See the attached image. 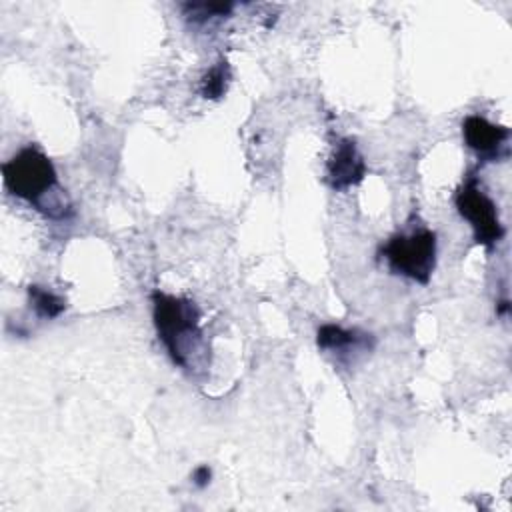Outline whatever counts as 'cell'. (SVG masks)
<instances>
[{
	"label": "cell",
	"mask_w": 512,
	"mask_h": 512,
	"mask_svg": "<svg viewBox=\"0 0 512 512\" xmlns=\"http://www.w3.org/2000/svg\"><path fill=\"white\" fill-rule=\"evenodd\" d=\"M152 318L158 338L166 346L170 358L180 368H190V354L198 352L202 344L200 310L192 300L152 292Z\"/></svg>",
	"instance_id": "cell-1"
},
{
	"label": "cell",
	"mask_w": 512,
	"mask_h": 512,
	"mask_svg": "<svg viewBox=\"0 0 512 512\" xmlns=\"http://www.w3.org/2000/svg\"><path fill=\"white\" fill-rule=\"evenodd\" d=\"M28 296H30V306L34 308V312L40 318H48V320L58 318L66 308L64 298H60L52 290H46V288L36 286V284L28 286Z\"/></svg>",
	"instance_id": "cell-8"
},
{
	"label": "cell",
	"mask_w": 512,
	"mask_h": 512,
	"mask_svg": "<svg viewBox=\"0 0 512 512\" xmlns=\"http://www.w3.org/2000/svg\"><path fill=\"white\" fill-rule=\"evenodd\" d=\"M508 308H510V306H508V300H502V302L498 304V314H506Z\"/></svg>",
	"instance_id": "cell-12"
},
{
	"label": "cell",
	"mask_w": 512,
	"mask_h": 512,
	"mask_svg": "<svg viewBox=\"0 0 512 512\" xmlns=\"http://www.w3.org/2000/svg\"><path fill=\"white\" fill-rule=\"evenodd\" d=\"M462 136L480 160L494 162L500 158V150L506 146L510 132L504 126L488 122L484 116L470 114L462 120Z\"/></svg>",
	"instance_id": "cell-5"
},
{
	"label": "cell",
	"mask_w": 512,
	"mask_h": 512,
	"mask_svg": "<svg viewBox=\"0 0 512 512\" xmlns=\"http://www.w3.org/2000/svg\"><path fill=\"white\" fill-rule=\"evenodd\" d=\"M380 254L394 274L428 284L436 266V234L426 228L410 234H394L380 248Z\"/></svg>",
	"instance_id": "cell-3"
},
{
	"label": "cell",
	"mask_w": 512,
	"mask_h": 512,
	"mask_svg": "<svg viewBox=\"0 0 512 512\" xmlns=\"http://www.w3.org/2000/svg\"><path fill=\"white\" fill-rule=\"evenodd\" d=\"M2 178L6 190L30 202L38 212L46 216V196L64 194L58 186V176L50 158L36 146H26L2 164Z\"/></svg>",
	"instance_id": "cell-2"
},
{
	"label": "cell",
	"mask_w": 512,
	"mask_h": 512,
	"mask_svg": "<svg viewBox=\"0 0 512 512\" xmlns=\"http://www.w3.org/2000/svg\"><path fill=\"white\" fill-rule=\"evenodd\" d=\"M210 478H212V470H210L206 464L198 466V468L194 470V474H192V482H194L198 488H206V486L210 484Z\"/></svg>",
	"instance_id": "cell-11"
},
{
	"label": "cell",
	"mask_w": 512,
	"mask_h": 512,
	"mask_svg": "<svg viewBox=\"0 0 512 512\" xmlns=\"http://www.w3.org/2000/svg\"><path fill=\"white\" fill-rule=\"evenodd\" d=\"M326 174H328V184L334 190H346L364 178L366 164L354 140L350 138L338 140V144L334 146L332 158L328 160Z\"/></svg>",
	"instance_id": "cell-6"
},
{
	"label": "cell",
	"mask_w": 512,
	"mask_h": 512,
	"mask_svg": "<svg viewBox=\"0 0 512 512\" xmlns=\"http://www.w3.org/2000/svg\"><path fill=\"white\" fill-rule=\"evenodd\" d=\"M316 342L322 350H332L338 354H348L350 350H372V334L360 330H346L336 324H324L318 328Z\"/></svg>",
	"instance_id": "cell-7"
},
{
	"label": "cell",
	"mask_w": 512,
	"mask_h": 512,
	"mask_svg": "<svg viewBox=\"0 0 512 512\" xmlns=\"http://www.w3.org/2000/svg\"><path fill=\"white\" fill-rule=\"evenodd\" d=\"M456 208L462 218H466L474 230L476 244L492 250L504 236V226L500 224L496 204L482 190L476 176H470L454 196Z\"/></svg>",
	"instance_id": "cell-4"
},
{
	"label": "cell",
	"mask_w": 512,
	"mask_h": 512,
	"mask_svg": "<svg viewBox=\"0 0 512 512\" xmlns=\"http://www.w3.org/2000/svg\"><path fill=\"white\" fill-rule=\"evenodd\" d=\"M230 82V66L226 60H220L218 64H214L202 78L200 84V92L204 98L210 100H218L220 96H224L226 86Z\"/></svg>",
	"instance_id": "cell-9"
},
{
	"label": "cell",
	"mask_w": 512,
	"mask_h": 512,
	"mask_svg": "<svg viewBox=\"0 0 512 512\" xmlns=\"http://www.w3.org/2000/svg\"><path fill=\"white\" fill-rule=\"evenodd\" d=\"M232 8H234L232 2H218V4L216 2H210V4L208 2H186V4H182L184 16L194 24H204L214 16H218V18L228 16L232 12Z\"/></svg>",
	"instance_id": "cell-10"
}]
</instances>
